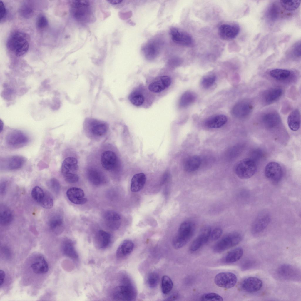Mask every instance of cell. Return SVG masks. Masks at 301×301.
Masks as SVG:
<instances>
[{"label":"cell","instance_id":"cell-7","mask_svg":"<svg viewBox=\"0 0 301 301\" xmlns=\"http://www.w3.org/2000/svg\"><path fill=\"white\" fill-rule=\"evenodd\" d=\"M29 141L28 136L21 131L14 130L9 132L5 137V142L10 148H17L26 146Z\"/></svg>","mask_w":301,"mask_h":301},{"label":"cell","instance_id":"cell-35","mask_svg":"<svg viewBox=\"0 0 301 301\" xmlns=\"http://www.w3.org/2000/svg\"><path fill=\"white\" fill-rule=\"evenodd\" d=\"M196 98V95L195 93L190 91H187L181 96L179 101V105L182 108L187 107L193 103Z\"/></svg>","mask_w":301,"mask_h":301},{"label":"cell","instance_id":"cell-8","mask_svg":"<svg viewBox=\"0 0 301 301\" xmlns=\"http://www.w3.org/2000/svg\"><path fill=\"white\" fill-rule=\"evenodd\" d=\"M271 220V215L268 211H261L257 215L252 225V233L256 234L263 231L269 224Z\"/></svg>","mask_w":301,"mask_h":301},{"label":"cell","instance_id":"cell-61","mask_svg":"<svg viewBox=\"0 0 301 301\" xmlns=\"http://www.w3.org/2000/svg\"><path fill=\"white\" fill-rule=\"evenodd\" d=\"M107 1L109 3L111 4L115 5L121 3L122 1V0H108Z\"/></svg>","mask_w":301,"mask_h":301},{"label":"cell","instance_id":"cell-5","mask_svg":"<svg viewBox=\"0 0 301 301\" xmlns=\"http://www.w3.org/2000/svg\"><path fill=\"white\" fill-rule=\"evenodd\" d=\"M123 279V284L114 289L113 294V299L117 301H132L136 298V292L130 281Z\"/></svg>","mask_w":301,"mask_h":301},{"label":"cell","instance_id":"cell-17","mask_svg":"<svg viewBox=\"0 0 301 301\" xmlns=\"http://www.w3.org/2000/svg\"><path fill=\"white\" fill-rule=\"evenodd\" d=\"M263 285L262 282L260 279L250 277L244 279L241 282L240 287L244 291L249 293L257 292L260 290Z\"/></svg>","mask_w":301,"mask_h":301},{"label":"cell","instance_id":"cell-48","mask_svg":"<svg viewBox=\"0 0 301 301\" xmlns=\"http://www.w3.org/2000/svg\"><path fill=\"white\" fill-rule=\"evenodd\" d=\"M39 203L43 208L49 209L53 206V200L52 197L49 194L45 193L43 198Z\"/></svg>","mask_w":301,"mask_h":301},{"label":"cell","instance_id":"cell-25","mask_svg":"<svg viewBox=\"0 0 301 301\" xmlns=\"http://www.w3.org/2000/svg\"><path fill=\"white\" fill-rule=\"evenodd\" d=\"M33 272L36 274H44L49 270V266L46 260L42 256L37 257L31 265Z\"/></svg>","mask_w":301,"mask_h":301},{"label":"cell","instance_id":"cell-1","mask_svg":"<svg viewBox=\"0 0 301 301\" xmlns=\"http://www.w3.org/2000/svg\"><path fill=\"white\" fill-rule=\"evenodd\" d=\"M28 37L25 33L18 31L12 32L8 37L6 43L8 50L18 57L22 56L29 48Z\"/></svg>","mask_w":301,"mask_h":301},{"label":"cell","instance_id":"cell-50","mask_svg":"<svg viewBox=\"0 0 301 301\" xmlns=\"http://www.w3.org/2000/svg\"><path fill=\"white\" fill-rule=\"evenodd\" d=\"M36 24L39 29H41L46 27L48 24V21L46 17L43 15H40L37 19Z\"/></svg>","mask_w":301,"mask_h":301},{"label":"cell","instance_id":"cell-18","mask_svg":"<svg viewBox=\"0 0 301 301\" xmlns=\"http://www.w3.org/2000/svg\"><path fill=\"white\" fill-rule=\"evenodd\" d=\"M211 230L209 227L203 228L198 236L191 243L190 247V250L192 252L196 251L205 244L210 237Z\"/></svg>","mask_w":301,"mask_h":301},{"label":"cell","instance_id":"cell-12","mask_svg":"<svg viewBox=\"0 0 301 301\" xmlns=\"http://www.w3.org/2000/svg\"><path fill=\"white\" fill-rule=\"evenodd\" d=\"M237 279L236 275L230 272H223L217 274L215 277L214 282L218 286L230 288L236 284Z\"/></svg>","mask_w":301,"mask_h":301},{"label":"cell","instance_id":"cell-62","mask_svg":"<svg viewBox=\"0 0 301 301\" xmlns=\"http://www.w3.org/2000/svg\"><path fill=\"white\" fill-rule=\"evenodd\" d=\"M178 297V295L177 294L173 295L169 297L167 300H174L175 299H177Z\"/></svg>","mask_w":301,"mask_h":301},{"label":"cell","instance_id":"cell-52","mask_svg":"<svg viewBox=\"0 0 301 301\" xmlns=\"http://www.w3.org/2000/svg\"><path fill=\"white\" fill-rule=\"evenodd\" d=\"M250 158L256 162V161L260 160L263 156V152L259 149L253 150L250 153Z\"/></svg>","mask_w":301,"mask_h":301},{"label":"cell","instance_id":"cell-11","mask_svg":"<svg viewBox=\"0 0 301 301\" xmlns=\"http://www.w3.org/2000/svg\"><path fill=\"white\" fill-rule=\"evenodd\" d=\"M26 161L23 157L14 155L5 158L1 160L0 168L7 170H14L21 168Z\"/></svg>","mask_w":301,"mask_h":301},{"label":"cell","instance_id":"cell-6","mask_svg":"<svg viewBox=\"0 0 301 301\" xmlns=\"http://www.w3.org/2000/svg\"><path fill=\"white\" fill-rule=\"evenodd\" d=\"M242 239V235L238 232H233L224 236L213 246L215 252H223L239 244Z\"/></svg>","mask_w":301,"mask_h":301},{"label":"cell","instance_id":"cell-46","mask_svg":"<svg viewBox=\"0 0 301 301\" xmlns=\"http://www.w3.org/2000/svg\"><path fill=\"white\" fill-rule=\"evenodd\" d=\"M216 76L213 74H209L204 77L201 81L202 86L205 88H208L211 86L216 80Z\"/></svg>","mask_w":301,"mask_h":301},{"label":"cell","instance_id":"cell-24","mask_svg":"<svg viewBox=\"0 0 301 301\" xmlns=\"http://www.w3.org/2000/svg\"><path fill=\"white\" fill-rule=\"evenodd\" d=\"M117 162L116 155L111 151L103 152L101 157V162L103 167L106 170H110L116 166Z\"/></svg>","mask_w":301,"mask_h":301},{"label":"cell","instance_id":"cell-39","mask_svg":"<svg viewBox=\"0 0 301 301\" xmlns=\"http://www.w3.org/2000/svg\"><path fill=\"white\" fill-rule=\"evenodd\" d=\"M13 213L9 209L6 208H1L0 212L1 224L6 226L10 224L13 220Z\"/></svg>","mask_w":301,"mask_h":301},{"label":"cell","instance_id":"cell-32","mask_svg":"<svg viewBox=\"0 0 301 301\" xmlns=\"http://www.w3.org/2000/svg\"><path fill=\"white\" fill-rule=\"evenodd\" d=\"M62 250L63 253L66 256L73 259L78 258V254L75 250L72 241L68 239H65L63 242Z\"/></svg>","mask_w":301,"mask_h":301},{"label":"cell","instance_id":"cell-53","mask_svg":"<svg viewBox=\"0 0 301 301\" xmlns=\"http://www.w3.org/2000/svg\"><path fill=\"white\" fill-rule=\"evenodd\" d=\"M222 232V230L220 228H215L211 230L210 237L213 240H217L221 236Z\"/></svg>","mask_w":301,"mask_h":301},{"label":"cell","instance_id":"cell-51","mask_svg":"<svg viewBox=\"0 0 301 301\" xmlns=\"http://www.w3.org/2000/svg\"><path fill=\"white\" fill-rule=\"evenodd\" d=\"M49 185L51 189L56 193H58L60 189L59 182L56 179L53 178L50 180Z\"/></svg>","mask_w":301,"mask_h":301},{"label":"cell","instance_id":"cell-34","mask_svg":"<svg viewBox=\"0 0 301 301\" xmlns=\"http://www.w3.org/2000/svg\"><path fill=\"white\" fill-rule=\"evenodd\" d=\"M87 175L89 180L94 185H99L105 183V179L103 175L96 169H89Z\"/></svg>","mask_w":301,"mask_h":301},{"label":"cell","instance_id":"cell-41","mask_svg":"<svg viewBox=\"0 0 301 301\" xmlns=\"http://www.w3.org/2000/svg\"><path fill=\"white\" fill-rule=\"evenodd\" d=\"M34 12L33 6L28 2H25L20 7L19 10L20 15L25 19L31 18L33 16Z\"/></svg>","mask_w":301,"mask_h":301},{"label":"cell","instance_id":"cell-29","mask_svg":"<svg viewBox=\"0 0 301 301\" xmlns=\"http://www.w3.org/2000/svg\"><path fill=\"white\" fill-rule=\"evenodd\" d=\"M287 122L291 130L294 131L298 130L301 124V115L299 110L296 109L292 111L288 117Z\"/></svg>","mask_w":301,"mask_h":301},{"label":"cell","instance_id":"cell-43","mask_svg":"<svg viewBox=\"0 0 301 301\" xmlns=\"http://www.w3.org/2000/svg\"><path fill=\"white\" fill-rule=\"evenodd\" d=\"M161 285L162 292L164 294H167L172 290L173 287V283L169 277L164 275L162 277Z\"/></svg>","mask_w":301,"mask_h":301},{"label":"cell","instance_id":"cell-44","mask_svg":"<svg viewBox=\"0 0 301 301\" xmlns=\"http://www.w3.org/2000/svg\"><path fill=\"white\" fill-rule=\"evenodd\" d=\"M282 6L289 11L295 10L297 9L301 3V0H284L280 1Z\"/></svg>","mask_w":301,"mask_h":301},{"label":"cell","instance_id":"cell-59","mask_svg":"<svg viewBox=\"0 0 301 301\" xmlns=\"http://www.w3.org/2000/svg\"><path fill=\"white\" fill-rule=\"evenodd\" d=\"M0 287L3 285L4 280L5 277V273L4 272L3 270H1L0 271Z\"/></svg>","mask_w":301,"mask_h":301},{"label":"cell","instance_id":"cell-42","mask_svg":"<svg viewBox=\"0 0 301 301\" xmlns=\"http://www.w3.org/2000/svg\"><path fill=\"white\" fill-rule=\"evenodd\" d=\"M128 99L131 102L136 106H140L143 103L145 98L143 94L138 91H133L129 95Z\"/></svg>","mask_w":301,"mask_h":301},{"label":"cell","instance_id":"cell-60","mask_svg":"<svg viewBox=\"0 0 301 301\" xmlns=\"http://www.w3.org/2000/svg\"><path fill=\"white\" fill-rule=\"evenodd\" d=\"M6 187V184L4 182L2 183L1 184L0 187L1 192L2 194L4 193L5 192Z\"/></svg>","mask_w":301,"mask_h":301},{"label":"cell","instance_id":"cell-9","mask_svg":"<svg viewBox=\"0 0 301 301\" xmlns=\"http://www.w3.org/2000/svg\"><path fill=\"white\" fill-rule=\"evenodd\" d=\"M253 106L251 102L247 100H243L236 103L233 107L231 113L234 117L239 118L247 117L251 113Z\"/></svg>","mask_w":301,"mask_h":301},{"label":"cell","instance_id":"cell-57","mask_svg":"<svg viewBox=\"0 0 301 301\" xmlns=\"http://www.w3.org/2000/svg\"><path fill=\"white\" fill-rule=\"evenodd\" d=\"M2 253L7 258H9L11 256V251L9 248L6 246H3L1 248Z\"/></svg>","mask_w":301,"mask_h":301},{"label":"cell","instance_id":"cell-55","mask_svg":"<svg viewBox=\"0 0 301 301\" xmlns=\"http://www.w3.org/2000/svg\"><path fill=\"white\" fill-rule=\"evenodd\" d=\"M269 8L267 14L270 18L273 19H275L277 16L278 13L277 9L274 5L272 6Z\"/></svg>","mask_w":301,"mask_h":301},{"label":"cell","instance_id":"cell-16","mask_svg":"<svg viewBox=\"0 0 301 301\" xmlns=\"http://www.w3.org/2000/svg\"><path fill=\"white\" fill-rule=\"evenodd\" d=\"M171 83V78L169 76L166 75L161 76L149 84L148 89L152 92L160 93L168 88Z\"/></svg>","mask_w":301,"mask_h":301},{"label":"cell","instance_id":"cell-38","mask_svg":"<svg viewBox=\"0 0 301 301\" xmlns=\"http://www.w3.org/2000/svg\"><path fill=\"white\" fill-rule=\"evenodd\" d=\"M63 221L62 217L59 215H55L49 219L48 225L50 229L56 233L61 230L63 227Z\"/></svg>","mask_w":301,"mask_h":301},{"label":"cell","instance_id":"cell-31","mask_svg":"<svg viewBox=\"0 0 301 301\" xmlns=\"http://www.w3.org/2000/svg\"><path fill=\"white\" fill-rule=\"evenodd\" d=\"M282 89L279 88H273L266 91L263 98L265 102L270 104L277 100L282 96Z\"/></svg>","mask_w":301,"mask_h":301},{"label":"cell","instance_id":"cell-30","mask_svg":"<svg viewBox=\"0 0 301 301\" xmlns=\"http://www.w3.org/2000/svg\"><path fill=\"white\" fill-rule=\"evenodd\" d=\"M146 177L143 173L136 174L131 179V190L132 192H136L140 191L143 187L145 183Z\"/></svg>","mask_w":301,"mask_h":301},{"label":"cell","instance_id":"cell-54","mask_svg":"<svg viewBox=\"0 0 301 301\" xmlns=\"http://www.w3.org/2000/svg\"><path fill=\"white\" fill-rule=\"evenodd\" d=\"M7 14V10L4 3L0 1V21L3 20L6 17Z\"/></svg>","mask_w":301,"mask_h":301},{"label":"cell","instance_id":"cell-26","mask_svg":"<svg viewBox=\"0 0 301 301\" xmlns=\"http://www.w3.org/2000/svg\"><path fill=\"white\" fill-rule=\"evenodd\" d=\"M227 117L225 115H216L207 119L205 122V124L208 128H217L224 125L227 123Z\"/></svg>","mask_w":301,"mask_h":301},{"label":"cell","instance_id":"cell-33","mask_svg":"<svg viewBox=\"0 0 301 301\" xmlns=\"http://www.w3.org/2000/svg\"><path fill=\"white\" fill-rule=\"evenodd\" d=\"M111 235L108 233L103 230L98 231L95 239L96 246L101 249L107 248L110 243Z\"/></svg>","mask_w":301,"mask_h":301},{"label":"cell","instance_id":"cell-20","mask_svg":"<svg viewBox=\"0 0 301 301\" xmlns=\"http://www.w3.org/2000/svg\"><path fill=\"white\" fill-rule=\"evenodd\" d=\"M66 195L68 200L72 203L76 204H83L87 201L83 190L76 187H72L68 190Z\"/></svg>","mask_w":301,"mask_h":301},{"label":"cell","instance_id":"cell-19","mask_svg":"<svg viewBox=\"0 0 301 301\" xmlns=\"http://www.w3.org/2000/svg\"><path fill=\"white\" fill-rule=\"evenodd\" d=\"M103 218L106 225L110 229L116 230L120 227L121 219L120 215L113 210H108L104 214Z\"/></svg>","mask_w":301,"mask_h":301},{"label":"cell","instance_id":"cell-10","mask_svg":"<svg viewBox=\"0 0 301 301\" xmlns=\"http://www.w3.org/2000/svg\"><path fill=\"white\" fill-rule=\"evenodd\" d=\"M266 177L274 183H278L282 179L283 171L280 165L275 162H270L265 167L264 170Z\"/></svg>","mask_w":301,"mask_h":301},{"label":"cell","instance_id":"cell-47","mask_svg":"<svg viewBox=\"0 0 301 301\" xmlns=\"http://www.w3.org/2000/svg\"><path fill=\"white\" fill-rule=\"evenodd\" d=\"M159 280V276L157 273L151 272L148 275L147 279L149 286L151 288H155L158 284Z\"/></svg>","mask_w":301,"mask_h":301},{"label":"cell","instance_id":"cell-23","mask_svg":"<svg viewBox=\"0 0 301 301\" xmlns=\"http://www.w3.org/2000/svg\"><path fill=\"white\" fill-rule=\"evenodd\" d=\"M262 121L267 128L272 129L278 126L281 122L279 115L275 111L269 112L263 116Z\"/></svg>","mask_w":301,"mask_h":301},{"label":"cell","instance_id":"cell-2","mask_svg":"<svg viewBox=\"0 0 301 301\" xmlns=\"http://www.w3.org/2000/svg\"><path fill=\"white\" fill-rule=\"evenodd\" d=\"M195 229V225L193 222L186 220L183 222L173 238V244L174 248L178 249L184 246L193 236Z\"/></svg>","mask_w":301,"mask_h":301},{"label":"cell","instance_id":"cell-49","mask_svg":"<svg viewBox=\"0 0 301 301\" xmlns=\"http://www.w3.org/2000/svg\"><path fill=\"white\" fill-rule=\"evenodd\" d=\"M202 301L223 300V298L218 294L214 293H209L203 295L201 297Z\"/></svg>","mask_w":301,"mask_h":301},{"label":"cell","instance_id":"cell-28","mask_svg":"<svg viewBox=\"0 0 301 301\" xmlns=\"http://www.w3.org/2000/svg\"><path fill=\"white\" fill-rule=\"evenodd\" d=\"M134 248V244L132 241L129 240H124L120 244L117 250V257L121 258L128 255L132 252Z\"/></svg>","mask_w":301,"mask_h":301},{"label":"cell","instance_id":"cell-27","mask_svg":"<svg viewBox=\"0 0 301 301\" xmlns=\"http://www.w3.org/2000/svg\"><path fill=\"white\" fill-rule=\"evenodd\" d=\"M201 163V159L198 156L193 155L186 158L184 160L183 167L185 170L188 172L197 170Z\"/></svg>","mask_w":301,"mask_h":301},{"label":"cell","instance_id":"cell-37","mask_svg":"<svg viewBox=\"0 0 301 301\" xmlns=\"http://www.w3.org/2000/svg\"><path fill=\"white\" fill-rule=\"evenodd\" d=\"M243 253V249L241 248H235L228 252L224 258V261L227 263L236 262L240 260Z\"/></svg>","mask_w":301,"mask_h":301},{"label":"cell","instance_id":"cell-15","mask_svg":"<svg viewBox=\"0 0 301 301\" xmlns=\"http://www.w3.org/2000/svg\"><path fill=\"white\" fill-rule=\"evenodd\" d=\"M278 276L284 279L288 280H296L299 278V271L296 268L287 264H284L280 265L277 270Z\"/></svg>","mask_w":301,"mask_h":301},{"label":"cell","instance_id":"cell-40","mask_svg":"<svg viewBox=\"0 0 301 301\" xmlns=\"http://www.w3.org/2000/svg\"><path fill=\"white\" fill-rule=\"evenodd\" d=\"M269 74L270 76L275 79L284 80L290 77L291 72L287 70L275 69L270 71Z\"/></svg>","mask_w":301,"mask_h":301},{"label":"cell","instance_id":"cell-22","mask_svg":"<svg viewBox=\"0 0 301 301\" xmlns=\"http://www.w3.org/2000/svg\"><path fill=\"white\" fill-rule=\"evenodd\" d=\"M91 132L96 136H101L105 134L108 129L107 124L105 122L94 119L87 121Z\"/></svg>","mask_w":301,"mask_h":301},{"label":"cell","instance_id":"cell-56","mask_svg":"<svg viewBox=\"0 0 301 301\" xmlns=\"http://www.w3.org/2000/svg\"><path fill=\"white\" fill-rule=\"evenodd\" d=\"M300 42H298L294 45L293 49V52L295 55L299 57L300 56Z\"/></svg>","mask_w":301,"mask_h":301},{"label":"cell","instance_id":"cell-58","mask_svg":"<svg viewBox=\"0 0 301 301\" xmlns=\"http://www.w3.org/2000/svg\"><path fill=\"white\" fill-rule=\"evenodd\" d=\"M253 263L254 262L251 260L245 261L242 263L241 268L244 270L247 269L251 267Z\"/></svg>","mask_w":301,"mask_h":301},{"label":"cell","instance_id":"cell-21","mask_svg":"<svg viewBox=\"0 0 301 301\" xmlns=\"http://www.w3.org/2000/svg\"><path fill=\"white\" fill-rule=\"evenodd\" d=\"M78 169L77 160L72 157L66 158L63 161L61 166V172L64 177L76 174Z\"/></svg>","mask_w":301,"mask_h":301},{"label":"cell","instance_id":"cell-3","mask_svg":"<svg viewBox=\"0 0 301 301\" xmlns=\"http://www.w3.org/2000/svg\"><path fill=\"white\" fill-rule=\"evenodd\" d=\"M72 14L77 20L84 22L90 21L92 12L89 1H70Z\"/></svg>","mask_w":301,"mask_h":301},{"label":"cell","instance_id":"cell-13","mask_svg":"<svg viewBox=\"0 0 301 301\" xmlns=\"http://www.w3.org/2000/svg\"><path fill=\"white\" fill-rule=\"evenodd\" d=\"M170 32L171 39L175 43L185 46H190L193 44V38L186 32L175 27L171 28Z\"/></svg>","mask_w":301,"mask_h":301},{"label":"cell","instance_id":"cell-4","mask_svg":"<svg viewBox=\"0 0 301 301\" xmlns=\"http://www.w3.org/2000/svg\"><path fill=\"white\" fill-rule=\"evenodd\" d=\"M256 162L250 158L243 159L238 162L234 167L237 175L242 179H247L252 177L256 173Z\"/></svg>","mask_w":301,"mask_h":301},{"label":"cell","instance_id":"cell-45","mask_svg":"<svg viewBox=\"0 0 301 301\" xmlns=\"http://www.w3.org/2000/svg\"><path fill=\"white\" fill-rule=\"evenodd\" d=\"M31 194L33 198L39 203L43 198L45 193L40 187L36 186L32 189Z\"/></svg>","mask_w":301,"mask_h":301},{"label":"cell","instance_id":"cell-36","mask_svg":"<svg viewBox=\"0 0 301 301\" xmlns=\"http://www.w3.org/2000/svg\"><path fill=\"white\" fill-rule=\"evenodd\" d=\"M142 50L145 57L148 60L155 58L158 52V46L153 43L147 44L143 47Z\"/></svg>","mask_w":301,"mask_h":301},{"label":"cell","instance_id":"cell-14","mask_svg":"<svg viewBox=\"0 0 301 301\" xmlns=\"http://www.w3.org/2000/svg\"><path fill=\"white\" fill-rule=\"evenodd\" d=\"M240 31L239 26L236 24H223L219 26L218 29L220 37L224 40L234 39L238 36Z\"/></svg>","mask_w":301,"mask_h":301}]
</instances>
